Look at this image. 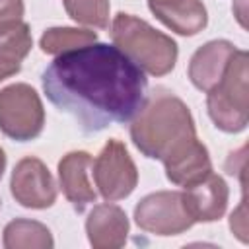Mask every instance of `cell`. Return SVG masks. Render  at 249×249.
Here are the masks:
<instances>
[{"mask_svg": "<svg viewBox=\"0 0 249 249\" xmlns=\"http://www.w3.org/2000/svg\"><path fill=\"white\" fill-rule=\"evenodd\" d=\"M41 84L47 99L88 134L130 123L148 97L144 72L115 45L97 41L58 54Z\"/></svg>", "mask_w": 249, "mask_h": 249, "instance_id": "obj_1", "label": "cell"}, {"mask_svg": "<svg viewBox=\"0 0 249 249\" xmlns=\"http://www.w3.org/2000/svg\"><path fill=\"white\" fill-rule=\"evenodd\" d=\"M130 123V138L138 152L161 163L177 158L198 140L187 103L165 89H156L146 97Z\"/></svg>", "mask_w": 249, "mask_h": 249, "instance_id": "obj_2", "label": "cell"}, {"mask_svg": "<svg viewBox=\"0 0 249 249\" xmlns=\"http://www.w3.org/2000/svg\"><path fill=\"white\" fill-rule=\"evenodd\" d=\"M113 45L150 76H165L175 68L177 43L148 21L119 12L111 21Z\"/></svg>", "mask_w": 249, "mask_h": 249, "instance_id": "obj_3", "label": "cell"}, {"mask_svg": "<svg viewBox=\"0 0 249 249\" xmlns=\"http://www.w3.org/2000/svg\"><path fill=\"white\" fill-rule=\"evenodd\" d=\"M249 54L235 51L230 58L220 82L206 91V109L216 128L235 134L245 130L249 123Z\"/></svg>", "mask_w": 249, "mask_h": 249, "instance_id": "obj_4", "label": "cell"}, {"mask_svg": "<svg viewBox=\"0 0 249 249\" xmlns=\"http://www.w3.org/2000/svg\"><path fill=\"white\" fill-rule=\"evenodd\" d=\"M45 126V107L29 84H12L0 89V130L16 140H35Z\"/></svg>", "mask_w": 249, "mask_h": 249, "instance_id": "obj_5", "label": "cell"}, {"mask_svg": "<svg viewBox=\"0 0 249 249\" xmlns=\"http://www.w3.org/2000/svg\"><path fill=\"white\" fill-rule=\"evenodd\" d=\"M93 181L99 195L107 202L126 198L138 185V169L126 150V146L111 138L91 163Z\"/></svg>", "mask_w": 249, "mask_h": 249, "instance_id": "obj_6", "label": "cell"}, {"mask_svg": "<svg viewBox=\"0 0 249 249\" xmlns=\"http://www.w3.org/2000/svg\"><path fill=\"white\" fill-rule=\"evenodd\" d=\"M134 222L140 230L156 235H179L195 224L185 208L183 193L179 191L146 195L134 208Z\"/></svg>", "mask_w": 249, "mask_h": 249, "instance_id": "obj_7", "label": "cell"}, {"mask_svg": "<svg viewBox=\"0 0 249 249\" xmlns=\"http://www.w3.org/2000/svg\"><path fill=\"white\" fill-rule=\"evenodd\" d=\"M10 191L16 202L33 210L49 208L56 200L54 177L39 158L31 156L16 163L10 179Z\"/></svg>", "mask_w": 249, "mask_h": 249, "instance_id": "obj_8", "label": "cell"}, {"mask_svg": "<svg viewBox=\"0 0 249 249\" xmlns=\"http://www.w3.org/2000/svg\"><path fill=\"white\" fill-rule=\"evenodd\" d=\"M91 163H93V158L82 150L68 152L58 161L60 189L76 212H84L86 206H89L97 198V193L89 181Z\"/></svg>", "mask_w": 249, "mask_h": 249, "instance_id": "obj_9", "label": "cell"}, {"mask_svg": "<svg viewBox=\"0 0 249 249\" xmlns=\"http://www.w3.org/2000/svg\"><path fill=\"white\" fill-rule=\"evenodd\" d=\"M228 198L230 191L226 181L212 171L183 191L185 208L195 222L220 220L228 208Z\"/></svg>", "mask_w": 249, "mask_h": 249, "instance_id": "obj_10", "label": "cell"}, {"mask_svg": "<svg viewBox=\"0 0 249 249\" xmlns=\"http://www.w3.org/2000/svg\"><path fill=\"white\" fill-rule=\"evenodd\" d=\"M235 51V45L226 39H214L198 47L189 62V78L193 86L200 91H210L224 76Z\"/></svg>", "mask_w": 249, "mask_h": 249, "instance_id": "obj_11", "label": "cell"}, {"mask_svg": "<svg viewBox=\"0 0 249 249\" xmlns=\"http://www.w3.org/2000/svg\"><path fill=\"white\" fill-rule=\"evenodd\" d=\"M86 233L93 249H119L128 237V218L117 204H97L86 220Z\"/></svg>", "mask_w": 249, "mask_h": 249, "instance_id": "obj_12", "label": "cell"}, {"mask_svg": "<svg viewBox=\"0 0 249 249\" xmlns=\"http://www.w3.org/2000/svg\"><path fill=\"white\" fill-rule=\"evenodd\" d=\"M148 8L165 27L185 37L200 33L208 23L202 0H148Z\"/></svg>", "mask_w": 249, "mask_h": 249, "instance_id": "obj_13", "label": "cell"}, {"mask_svg": "<svg viewBox=\"0 0 249 249\" xmlns=\"http://www.w3.org/2000/svg\"><path fill=\"white\" fill-rule=\"evenodd\" d=\"M31 47L33 37L25 21L0 25V82L21 70V62Z\"/></svg>", "mask_w": 249, "mask_h": 249, "instance_id": "obj_14", "label": "cell"}, {"mask_svg": "<svg viewBox=\"0 0 249 249\" xmlns=\"http://www.w3.org/2000/svg\"><path fill=\"white\" fill-rule=\"evenodd\" d=\"M163 167H165V177L173 185L185 189V187H191L193 183L200 181L202 177H206L212 171V161H210L206 146L200 140H196L183 154L165 161Z\"/></svg>", "mask_w": 249, "mask_h": 249, "instance_id": "obj_15", "label": "cell"}, {"mask_svg": "<svg viewBox=\"0 0 249 249\" xmlns=\"http://www.w3.org/2000/svg\"><path fill=\"white\" fill-rule=\"evenodd\" d=\"M2 243L6 249H51L54 239L45 224L27 218H16L6 224Z\"/></svg>", "mask_w": 249, "mask_h": 249, "instance_id": "obj_16", "label": "cell"}, {"mask_svg": "<svg viewBox=\"0 0 249 249\" xmlns=\"http://www.w3.org/2000/svg\"><path fill=\"white\" fill-rule=\"evenodd\" d=\"M97 41V33L91 29H80V27H51L47 29L41 39L39 47L47 54H62L80 47H86L89 43Z\"/></svg>", "mask_w": 249, "mask_h": 249, "instance_id": "obj_17", "label": "cell"}, {"mask_svg": "<svg viewBox=\"0 0 249 249\" xmlns=\"http://www.w3.org/2000/svg\"><path fill=\"white\" fill-rule=\"evenodd\" d=\"M66 14L82 25L107 29L109 27V0H62Z\"/></svg>", "mask_w": 249, "mask_h": 249, "instance_id": "obj_18", "label": "cell"}, {"mask_svg": "<svg viewBox=\"0 0 249 249\" xmlns=\"http://www.w3.org/2000/svg\"><path fill=\"white\" fill-rule=\"evenodd\" d=\"M23 0H0V25L21 21Z\"/></svg>", "mask_w": 249, "mask_h": 249, "instance_id": "obj_19", "label": "cell"}, {"mask_svg": "<svg viewBox=\"0 0 249 249\" xmlns=\"http://www.w3.org/2000/svg\"><path fill=\"white\" fill-rule=\"evenodd\" d=\"M230 228L231 231L245 243L247 241V220H245V200H241L239 208L235 212H231V218H230Z\"/></svg>", "mask_w": 249, "mask_h": 249, "instance_id": "obj_20", "label": "cell"}, {"mask_svg": "<svg viewBox=\"0 0 249 249\" xmlns=\"http://www.w3.org/2000/svg\"><path fill=\"white\" fill-rule=\"evenodd\" d=\"M4 169H6V154H4V150L0 148V179H2V175H4Z\"/></svg>", "mask_w": 249, "mask_h": 249, "instance_id": "obj_21", "label": "cell"}]
</instances>
